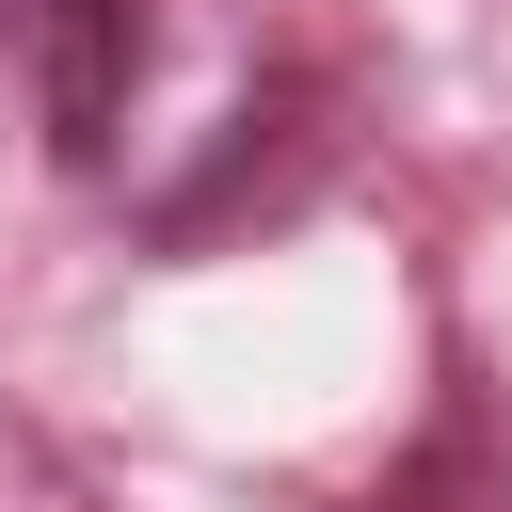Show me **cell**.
Instances as JSON below:
<instances>
[{
	"label": "cell",
	"instance_id": "1",
	"mask_svg": "<svg viewBox=\"0 0 512 512\" xmlns=\"http://www.w3.org/2000/svg\"><path fill=\"white\" fill-rule=\"evenodd\" d=\"M0 16H16L32 96H48V144L96 176L112 128H128V96H144V0H0Z\"/></svg>",
	"mask_w": 512,
	"mask_h": 512
},
{
	"label": "cell",
	"instance_id": "2",
	"mask_svg": "<svg viewBox=\"0 0 512 512\" xmlns=\"http://www.w3.org/2000/svg\"><path fill=\"white\" fill-rule=\"evenodd\" d=\"M352 512H512V480H496V448H480V416H448L400 480H368Z\"/></svg>",
	"mask_w": 512,
	"mask_h": 512
}]
</instances>
